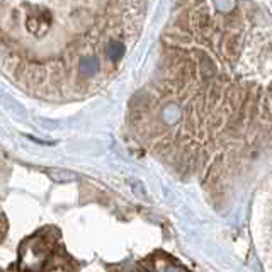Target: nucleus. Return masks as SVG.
I'll use <instances>...</instances> for the list:
<instances>
[{
	"mask_svg": "<svg viewBox=\"0 0 272 272\" xmlns=\"http://www.w3.org/2000/svg\"><path fill=\"white\" fill-rule=\"evenodd\" d=\"M131 0H0V55L70 56L118 63L126 53ZM101 62V60H99Z\"/></svg>",
	"mask_w": 272,
	"mask_h": 272,
	"instance_id": "nucleus-1",
	"label": "nucleus"
},
{
	"mask_svg": "<svg viewBox=\"0 0 272 272\" xmlns=\"http://www.w3.org/2000/svg\"><path fill=\"white\" fill-rule=\"evenodd\" d=\"M48 177L53 182L63 184V182H73V180L79 179V175L72 170H65V168H51V170L46 172Z\"/></svg>",
	"mask_w": 272,
	"mask_h": 272,
	"instance_id": "nucleus-2",
	"label": "nucleus"
},
{
	"mask_svg": "<svg viewBox=\"0 0 272 272\" xmlns=\"http://www.w3.org/2000/svg\"><path fill=\"white\" fill-rule=\"evenodd\" d=\"M162 119L165 124L172 126V124H175L180 119V109L175 104H167L162 111Z\"/></svg>",
	"mask_w": 272,
	"mask_h": 272,
	"instance_id": "nucleus-3",
	"label": "nucleus"
},
{
	"mask_svg": "<svg viewBox=\"0 0 272 272\" xmlns=\"http://www.w3.org/2000/svg\"><path fill=\"white\" fill-rule=\"evenodd\" d=\"M165 272H182V270H180L179 267H175V265H167Z\"/></svg>",
	"mask_w": 272,
	"mask_h": 272,
	"instance_id": "nucleus-4",
	"label": "nucleus"
}]
</instances>
